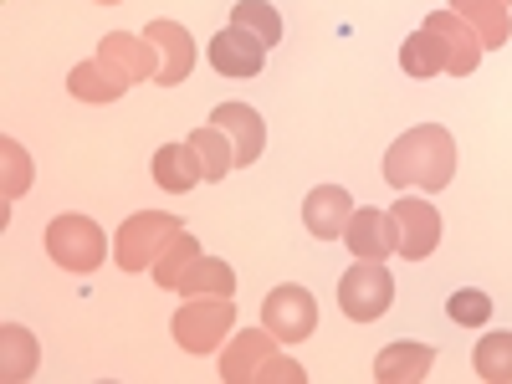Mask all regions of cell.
I'll return each mask as SVG.
<instances>
[{"label":"cell","instance_id":"1","mask_svg":"<svg viewBox=\"0 0 512 384\" xmlns=\"http://www.w3.org/2000/svg\"><path fill=\"white\" fill-rule=\"evenodd\" d=\"M456 175V139L441 123H415L384 154V180L395 190H446Z\"/></svg>","mask_w":512,"mask_h":384},{"label":"cell","instance_id":"2","mask_svg":"<svg viewBox=\"0 0 512 384\" xmlns=\"http://www.w3.org/2000/svg\"><path fill=\"white\" fill-rule=\"evenodd\" d=\"M47 256L72 272V277H88L103 267V256H113V236H103V226L93 216H77V210H67V216H57L47 226Z\"/></svg>","mask_w":512,"mask_h":384},{"label":"cell","instance_id":"3","mask_svg":"<svg viewBox=\"0 0 512 384\" xmlns=\"http://www.w3.org/2000/svg\"><path fill=\"white\" fill-rule=\"evenodd\" d=\"M185 226L180 216H169V210H139V216H128L118 231H113V267L118 272H144L154 267L164 246L175 241Z\"/></svg>","mask_w":512,"mask_h":384},{"label":"cell","instance_id":"4","mask_svg":"<svg viewBox=\"0 0 512 384\" xmlns=\"http://www.w3.org/2000/svg\"><path fill=\"white\" fill-rule=\"evenodd\" d=\"M169 328L185 354H221L226 338L236 333V297H185Z\"/></svg>","mask_w":512,"mask_h":384},{"label":"cell","instance_id":"5","mask_svg":"<svg viewBox=\"0 0 512 384\" xmlns=\"http://www.w3.org/2000/svg\"><path fill=\"white\" fill-rule=\"evenodd\" d=\"M390 303H395V277L384 262H364L359 256V262L338 277V308H344L349 323H374V318L390 313Z\"/></svg>","mask_w":512,"mask_h":384},{"label":"cell","instance_id":"6","mask_svg":"<svg viewBox=\"0 0 512 384\" xmlns=\"http://www.w3.org/2000/svg\"><path fill=\"white\" fill-rule=\"evenodd\" d=\"M262 323L277 333V344H303V338L318 333V303L308 287L282 282L262 297Z\"/></svg>","mask_w":512,"mask_h":384},{"label":"cell","instance_id":"7","mask_svg":"<svg viewBox=\"0 0 512 384\" xmlns=\"http://www.w3.org/2000/svg\"><path fill=\"white\" fill-rule=\"evenodd\" d=\"M272 354H277V333H272L267 323H262V328H236V333L226 338V349H221L216 374H221V384H251L256 369H262Z\"/></svg>","mask_w":512,"mask_h":384},{"label":"cell","instance_id":"8","mask_svg":"<svg viewBox=\"0 0 512 384\" xmlns=\"http://www.w3.org/2000/svg\"><path fill=\"white\" fill-rule=\"evenodd\" d=\"M390 210H395V226H400V256L405 262H425V256L441 246V210L420 195H405Z\"/></svg>","mask_w":512,"mask_h":384},{"label":"cell","instance_id":"9","mask_svg":"<svg viewBox=\"0 0 512 384\" xmlns=\"http://www.w3.org/2000/svg\"><path fill=\"white\" fill-rule=\"evenodd\" d=\"M344 241L354 256L364 262H390V251H400V226H395V210H374V205H359L349 226H344Z\"/></svg>","mask_w":512,"mask_h":384},{"label":"cell","instance_id":"10","mask_svg":"<svg viewBox=\"0 0 512 384\" xmlns=\"http://www.w3.org/2000/svg\"><path fill=\"white\" fill-rule=\"evenodd\" d=\"M267 41L251 36L246 26H221L216 41H210V67H216L221 77H256L267 67Z\"/></svg>","mask_w":512,"mask_h":384},{"label":"cell","instance_id":"11","mask_svg":"<svg viewBox=\"0 0 512 384\" xmlns=\"http://www.w3.org/2000/svg\"><path fill=\"white\" fill-rule=\"evenodd\" d=\"M144 36L159 47V88H180V82H190L195 72V36L180 26V21H149Z\"/></svg>","mask_w":512,"mask_h":384},{"label":"cell","instance_id":"12","mask_svg":"<svg viewBox=\"0 0 512 384\" xmlns=\"http://www.w3.org/2000/svg\"><path fill=\"white\" fill-rule=\"evenodd\" d=\"M425 26H431L441 36V47H446V77H472L477 62H482V41L472 31V21H461L451 6L446 11H431L425 16Z\"/></svg>","mask_w":512,"mask_h":384},{"label":"cell","instance_id":"13","mask_svg":"<svg viewBox=\"0 0 512 384\" xmlns=\"http://www.w3.org/2000/svg\"><path fill=\"white\" fill-rule=\"evenodd\" d=\"M210 123H216L221 134L231 139L236 169H246V164L262 159V149H267V123H262V113H256L251 103H221L216 113H210Z\"/></svg>","mask_w":512,"mask_h":384},{"label":"cell","instance_id":"14","mask_svg":"<svg viewBox=\"0 0 512 384\" xmlns=\"http://www.w3.org/2000/svg\"><path fill=\"white\" fill-rule=\"evenodd\" d=\"M134 82H128V72H118L108 57H88V62H77L72 72H67V93L77 98V103H118Z\"/></svg>","mask_w":512,"mask_h":384},{"label":"cell","instance_id":"15","mask_svg":"<svg viewBox=\"0 0 512 384\" xmlns=\"http://www.w3.org/2000/svg\"><path fill=\"white\" fill-rule=\"evenodd\" d=\"M349 216H354V195L344 185H313L308 200H303V226L318 241H338L344 226H349Z\"/></svg>","mask_w":512,"mask_h":384},{"label":"cell","instance_id":"16","mask_svg":"<svg viewBox=\"0 0 512 384\" xmlns=\"http://www.w3.org/2000/svg\"><path fill=\"white\" fill-rule=\"evenodd\" d=\"M98 57H108L118 72H128V82H154L159 77V47L139 31H108L103 36V47H98Z\"/></svg>","mask_w":512,"mask_h":384},{"label":"cell","instance_id":"17","mask_svg":"<svg viewBox=\"0 0 512 384\" xmlns=\"http://www.w3.org/2000/svg\"><path fill=\"white\" fill-rule=\"evenodd\" d=\"M200 180H205V164H200V154H195L190 139L154 149V185H159L164 195H190Z\"/></svg>","mask_w":512,"mask_h":384},{"label":"cell","instance_id":"18","mask_svg":"<svg viewBox=\"0 0 512 384\" xmlns=\"http://www.w3.org/2000/svg\"><path fill=\"white\" fill-rule=\"evenodd\" d=\"M451 11L461 21H472L482 52L507 47V36H512V0H451Z\"/></svg>","mask_w":512,"mask_h":384},{"label":"cell","instance_id":"19","mask_svg":"<svg viewBox=\"0 0 512 384\" xmlns=\"http://www.w3.org/2000/svg\"><path fill=\"white\" fill-rule=\"evenodd\" d=\"M436 369V349L431 344H390V349H379V359H374V379L379 384H415V379H425Z\"/></svg>","mask_w":512,"mask_h":384},{"label":"cell","instance_id":"20","mask_svg":"<svg viewBox=\"0 0 512 384\" xmlns=\"http://www.w3.org/2000/svg\"><path fill=\"white\" fill-rule=\"evenodd\" d=\"M41 364V349H36V338L31 328L21 323H0V379L6 384H26Z\"/></svg>","mask_w":512,"mask_h":384},{"label":"cell","instance_id":"21","mask_svg":"<svg viewBox=\"0 0 512 384\" xmlns=\"http://www.w3.org/2000/svg\"><path fill=\"white\" fill-rule=\"evenodd\" d=\"M400 72L405 77H420V82H431L446 72V47H441V36L431 26H420L400 41Z\"/></svg>","mask_w":512,"mask_h":384},{"label":"cell","instance_id":"22","mask_svg":"<svg viewBox=\"0 0 512 384\" xmlns=\"http://www.w3.org/2000/svg\"><path fill=\"white\" fill-rule=\"evenodd\" d=\"M180 297H236V272L221 262V256H195L190 272L180 277Z\"/></svg>","mask_w":512,"mask_h":384},{"label":"cell","instance_id":"23","mask_svg":"<svg viewBox=\"0 0 512 384\" xmlns=\"http://www.w3.org/2000/svg\"><path fill=\"white\" fill-rule=\"evenodd\" d=\"M190 144H195V154H200V164H205V180H226L231 169H236V149H231V139L221 134L216 123L195 128Z\"/></svg>","mask_w":512,"mask_h":384},{"label":"cell","instance_id":"24","mask_svg":"<svg viewBox=\"0 0 512 384\" xmlns=\"http://www.w3.org/2000/svg\"><path fill=\"white\" fill-rule=\"evenodd\" d=\"M195 256H200V241H195L190 231H180L175 241L164 246V256H159V262H154L149 272H154V282H159L164 292H180V277L190 272V262H195Z\"/></svg>","mask_w":512,"mask_h":384},{"label":"cell","instance_id":"25","mask_svg":"<svg viewBox=\"0 0 512 384\" xmlns=\"http://www.w3.org/2000/svg\"><path fill=\"white\" fill-rule=\"evenodd\" d=\"M472 364L487 384H512V333H482Z\"/></svg>","mask_w":512,"mask_h":384},{"label":"cell","instance_id":"26","mask_svg":"<svg viewBox=\"0 0 512 384\" xmlns=\"http://www.w3.org/2000/svg\"><path fill=\"white\" fill-rule=\"evenodd\" d=\"M231 26H246L251 36H262L267 47H277V41H282V16H277V6H267V0H236Z\"/></svg>","mask_w":512,"mask_h":384},{"label":"cell","instance_id":"27","mask_svg":"<svg viewBox=\"0 0 512 384\" xmlns=\"http://www.w3.org/2000/svg\"><path fill=\"white\" fill-rule=\"evenodd\" d=\"M0 159H6V185H0V195H6V210L31 190V154L16 144V139H0ZM0 210V216H6Z\"/></svg>","mask_w":512,"mask_h":384},{"label":"cell","instance_id":"28","mask_svg":"<svg viewBox=\"0 0 512 384\" xmlns=\"http://www.w3.org/2000/svg\"><path fill=\"white\" fill-rule=\"evenodd\" d=\"M446 318H451L456 328H487V318H492V297H487L482 287H461V292L446 297Z\"/></svg>","mask_w":512,"mask_h":384},{"label":"cell","instance_id":"29","mask_svg":"<svg viewBox=\"0 0 512 384\" xmlns=\"http://www.w3.org/2000/svg\"><path fill=\"white\" fill-rule=\"evenodd\" d=\"M256 384H308V374L297 369L292 359H282V354H272L262 369H256Z\"/></svg>","mask_w":512,"mask_h":384},{"label":"cell","instance_id":"30","mask_svg":"<svg viewBox=\"0 0 512 384\" xmlns=\"http://www.w3.org/2000/svg\"><path fill=\"white\" fill-rule=\"evenodd\" d=\"M98 6H123V0H98Z\"/></svg>","mask_w":512,"mask_h":384}]
</instances>
